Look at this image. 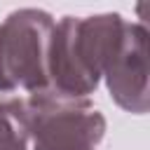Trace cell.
<instances>
[{"instance_id": "4", "label": "cell", "mask_w": 150, "mask_h": 150, "mask_svg": "<svg viewBox=\"0 0 150 150\" xmlns=\"http://www.w3.org/2000/svg\"><path fill=\"white\" fill-rule=\"evenodd\" d=\"M112 101L136 115L148 110V28L124 23L122 38L103 70Z\"/></svg>"}, {"instance_id": "1", "label": "cell", "mask_w": 150, "mask_h": 150, "mask_svg": "<svg viewBox=\"0 0 150 150\" xmlns=\"http://www.w3.org/2000/svg\"><path fill=\"white\" fill-rule=\"evenodd\" d=\"M124 23L120 14L63 16L54 23L47 56L49 87L68 96L87 98L98 87Z\"/></svg>"}, {"instance_id": "2", "label": "cell", "mask_w": 150, "mask_h": 150, "mask_svg": "<svg viewBox=\"0 0 150 150\" xmlns=\"http://www.w3.org/2000/svg\"><path fill=\"white\" fill-rule=\"evenodd\" d=\"M21 105L30 150H94L105 134V117L87 98L47 87Z\"/></svg>"}, {"instance_id": "3", "label": "cell", "mask_w": 150, "mask_h": 150, "mask_svg": "<svg viewBox=\"0 0 150 150\" xmlns=\"http://www.w3.org/2000/svg\"><path fill=\"white\" fill-rule=\"evenodd\" d=\"M54 19L45 9H14L0 23V91L49 87V38Z\"/></svg>"}, {"instance_id": "5", "label": "cell", "mask_w": 150, "mask_h": 150, "mask_svg": "<svg viewBox=\"0 0 150 150\" xmlns=\"http://www.w3.org/2000/svg\"><path fill=\"white\" fill-rule=\"evenodd\" d=\"M0 150H30L19 98L0 101Z\"/></svg>"}]
</instances>
